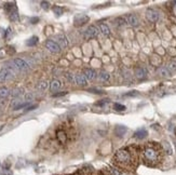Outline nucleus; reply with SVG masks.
<instances>
[{
    "label": "nucleus",
    "instance_id": "f257e3e1",
    "mask_svg": "<svg viewBox=\"0 0 176 175\" xmlns=\"http://www.w3.org/2000/svg\"><path fill=\"white\" fill-rule=\"evenodd\" d=\"M141 156L139 147L136 146H129V147L121 148L117 151L114 156V164L117 168L123 170H134L137 167V163Z\"/></svg>",
    "mask_w": 176,
    "mask_h": 175
},
{
    "label": "nucleus",
    "instance_id": "f03ea898",
    "mask_svg": "<svg viewBox=\"0 0 176 175\" xmlns=\"http://www.w3.org/2000/svg\"><path fill=\"white\" fill-rule=\"evenodd\" d=\"M164 150L159 143L149 142L141 147V156L143 162L148 167H157L163 160Z\"/></svg>",
    "mask_w": 176,
    "mask_h": 175
},
{
    "label": "nucleus",
    "instance_id": "7ed1b4c3",
    "mask_svg": "<svg viewBox=\"0 0 176 175\" xmlns=\"http://www.w3.org/2000/svg\"><path fill=\"white\" fill-rule=\"evenodd\" d=\"M68 132H67L66 130H65L64 128H58L56 130V133H55V135H56V140L57 142L60 144H62V145H64V144H66L67 140H68V137H69V135H68Z\"/></svg>",
    "mask_w": 176,
    "mask_h": 175
},
{
    "label": "nucleus",
    "instance_id": "20e7f679",
    "mask_svg": "<svg viewBox=\"0 0 176 175\" xmlns=\"http://www.w3.org/2000/svg\"><path fill=\"white\" fill-rule=\"evenodd\" d=\"M97 34H98V29H97L95 26H89V27L85 29L83 36H85V39L90 40V39H92V38L96 37Z\"/></svg>",
    "mask_w": 176,
    "mask_h": 175
},
{
    "label": "nucleus",
    "instance_id": "39448f33",
    "mask_svg": "<svg viewBox=\"0 0 176 175\" xmlns=\"http://www.w3.org/2000/svg\"><path fill=\"white\" fill-rule=\"evenodd\" d=\"M45 45H47V48L52 53H58L61 51V47L57 45V42L53 41V40H47L45 41Z\"/></svg>",
    "mask_w": 176,
    "mask_h": 175
},
{
    "label": "nucleus",
    "instance_id": "423d86ee",
    "mask_svg": "<svg viewBox=\"0 0 176 175\" xmlns=\"http://www.w3.org/2000/svg\"><path fill=\"white\" fill-rule=\"evenodd\" d=\"M146 17L149 22L151 23H156L157 21L159 20V13L157 11L152 10V9H148L146 11Z\"/></svg>",
    "mask_w": 176,
    "mask_h": 175
},
{
    "label": "nucleus",
    "instance_id": "0eeeda50",
    "mask_svg": "<svg viewBox=\"0 0 176 175\" xmlns=\"http://www.w3.org/2000/svg\"><path fill=\"white\" fill-rule=\"evenodd\" d=\"M89 21V16L88 15H85V14H78L75 16V25L76 26H82L83 24H85V23Z\"/></svg>",
    "mask_w": 176,
    "mask_h": 175
},
{
    "label": "nucleus",
    "instance_id": "6e6552de",
    "mask_svg": "<svg viewBox=\"0 0 176 175\" xmlns=\"http://www.w3.org/2000/svg\"><path fill=\"white\" fill-rule=\"evenodd\" d=\"M125 21L132 26H137L138 25V19L135 14H128L125 17Z\"/></svg>",
    "mask_w": 176,
    "mask_h": 175
},
{
    "label": "nucleus",
    "instance_id": "1a4fd4ad",
    "mask_svg": "<svg viewBox=\"0 0 176 175\" xmlns=\"http://www.w3.org/2000/svg\"><path fill=\"white\" fill-rule=\"evenodd\" d=\"M57 45L62 48H66L68 45V41H67V38L65 35H58L57 36Z\"/></svg>",
    "mask_w": 176,
    "mask_h": 175
},
{
    "label": "nucleus",
    "instance_id": "9d476101",
    "mask_svg": "<svg viewBox=\"0 0 176 175\" xmlns=\"http://www.w3.org/2000/svg\"><path fill=\"white\" fill-rule=\"evenodd\" d=\"M135 76L138 79H144L147 76V70L145 68H141V67H138V68L135 69Z\"/></svg>",
    "mask_w": 176,
    "mask_h": 175
},
{
    "label": "nucleus",
    "instance_id": "9b49d317",
    "mask_svg": "<svg viewBox=\"0 0 176 175\" xmlns=\"http://www.w3.org/2000/svg\"><path fill=\"white\" fill-rule=\"evenodd\" d=\"M85 76L87 79L90 80H94L96 78V72H95L94 69H91V68H87L85 69Z\"/></svg>",
    "mask_w": 176,
    "mask_h": 175
},
{
    "label": "nucleus",
    "instance_id": "f8f14e48",
    "mask_svg": "<svg viewBox=\"0 0 176 175\" xmlns=\"http://www.w3.org/2000/svg\"><path fill=\"white\" fill-rule=\"evenodd\" d=\"M12 74V72H11L10 69L8 68H3L0 70V81H5V79H8L9 77H10V75Z\"/></svg>",
    "mask_w": 176,
    "mask_h": 175
},
{
    "label": "nucleus",
    "instance_id": "ddd939ff",
    "mask_svg": "<svg viewBox=\"0 0 176 175\" xmlns=\"http://www.w3.org/2000/svg\"><path fill=\"white\" fill-rule=\"evenodd\" d=\"M14 64L15 66L18 67V68L20 69H27L28 68V64L25 61H23V59H14Z\"/></svg>",
    "mask_w": 176,
    "mask_h": 175
},
{
    "label": "nucleus",
    "instance_id": "4468645a",
    "mask_svg": "<svg viewBox=\"0 0 176 175\" xmlns=\"http://www.w3.org/2000/svg\"><path fill=\"white\" fill-rule=\"evenodd\" d=\"M147 134H148V132H147L146 129H139V130H137L136 132L134 133V136L136 138H138V140H143V138L146 137Z\"/></svg>",
    "mask_w": 176,
    "mask_h": 175
},
{
    "label": "nucleus",
    "instance_id": "2eb2a0df",
    "mask_svg": "<svg viewBox=\"0 0 176 175\" xmlns=\"http://www.w3.org/2000/svg\"><path fill=\"white\" fill-rule=\"evenodd\" d=\"M125 132H127V128L123 126H117L116 129H115V133H116L117 136H119V137H122L125 134Z\"/></svg>",
    "mask_w": 176,
    "mask_h": 175
},
{
    "label": "nucleus",
    "instance_id": "dca6fc26",
    "mask_svg": "<svg viewBox=\"0 0 176 175\" xmlns=\"http://www.w3.org/2000/svg\"><path fill=\"white\" fill-rule=\"evenodd\" d=\"M61 86H62V83H61L60 80L54 79V80H52V82H51V84H50V89H51V91L54 92V91H57Z\"/></svg>",
    "mask_w": 176,
    "mask_h": 175
},
{
    "label": "nucleus",
    "instance_id": "f3484780",
    "mask_svg": "<svg viewBox=\"0 0 176 175\" xmlns=\"http://www.w3.org/2000/svg\"><path fill=\"white\" fill-rule=\"evenodd\" d=\"M76 82H77L79 86H87V78H85V75H77L76 76Z\"/></svg>",
    "mask_w": 176,
    "mask_h": 175
},
{
    "label": "nucleus",
    "instance_id": "a211bd4d",
    "mask_svg": "<svg viewBox=\"0 0 176 175\" xmlns=\"http://www.w3.org/2000/svg\"><path fill=\"white\" fill-rule=\"evenodd\" d=\"M99 29H101L102 34L105 35V36H109L110 35V29L106 24H101L99 25Z\"/></svg>",
    "mask_w": 176,
    "mask_h": 175
},
{
    "label": "nucleus",
    "instance_id": "6ab92c4d",
    "mask_svg": "<svg viewBox=\"0 0 176 175\" xmlns=\"http://www.w3.org/2000/svg\"><path fill=\"white\" fill-rule=\"evenodd\" d=\"M38 37H36V36H32V38H29V39L27 40V42H26V45H28V47H34V45H36L38 43Z\"/></svg>",
    "mask_w": 176,
    "mask_h": 175
},
{
    "label": "nucleus",
    "instance_id": "aec40b11",
    "mask_svg": "<svg viewBox=\"0 0 176 175\" xmlns=\"http://www.w3.org/2000/svg\"><path fill=\"white\" fill-rule=\"evenodd\" d=\"M52 10H53V12H54V14L56 15V16H61V15L64 13V9H63L62 7H60V5H54Z\"/></svg>",
    "mask_w": 176,
    "mask_h": 175
},
{
    "label": "nucleus",
    "instance_id": "412c9836",
    "mask_svg": "<svg viewBox=\"0 0 176 175\" xmlns=\"http://www.w3.org/2000/svg\"><path fill=\"white\" fill-rule=\"evenodd\" d=\"M9 16H10V20H11V21H13V22H18V9H16V10H14L13 12H11L10 14H9Z\"/></svg>",
    "mask_w": 176,
    "mask_h": 175
},
{
    "label": "nucleus",
    "instance_id": "4be33fe9",
    "mask_svg": "<svg viewBox=\"0 0 176 175\" xmlns=\"http://www.w3.org/2000/svg\"><path fill=\"white\" fill-rule=\"evenodd\" d=\"M158 74L161 77H170V72L166 68H159Z\"/></svg>",
    "mask_w": 176,
    "mask_h": 175
},
{
    "label": "nucleus",
    "instance_id": "5701e85b",
    "mask_svg": "<svg viewBox=\"0 0 176 175\" xmlns=\"http://www.w3.org/2000/svg\"><path fill=\"white\" fill-rule=\"evenodd\" d=\"M9 95V90L7 88H0V99H5Z\"/></svg>",
    "mask_w": 176,
    "mask_h": 175
},
{
    "label": "nucleus",
    "instance_id": "b1692460",
    "mask_svg": "<svg viewBox=\"0 0 176 175\" xmlns=\"http://www.w3.org/2000/svg\"><path fill=\"white\" fill-rule=\"evenodd\" d=\"M48 88V82L47 81H41L37 84V89L39 91H45V89Z\"/></svg>",
    "mask_w": 176,
    "mask_h": 175
},
{
    "label": "nucleus",
    "instance_id": "393cba45",
    "mask_svg": "<svg viewBox=\"0 0 176 175\" xmlns=\"http://www.w3.org/2000/svg\"><path fill=\"white\" fill-rule=\"evenodd\" d=\"M114 109H116V110H118V111H123V110H125V109H127V107L124 106V105H122V104L116 103L114 105Z\"/></svg>",
    "mask_w": 176,
    "mask_h": 175
},
{
    "label": "nucleus",
    "instance_id": "a878e982",
    "mask_svg": "<svg viewBox=\"0 0 176 175\" xmlns=\"http://www.w3.org/2000/svg\"><path fill=\"white\" fill-rule=\"evenodd\" d=\"M99 76H101V79L104 80V81L109 80V78H110L109 74H108V72H102L101 74H99Z\"/></svg>",
    "mask_w": 176,
    "mask_h": 175
},
{
    "label": "nucleus",
    "instance_id": "bb28decb",
    "mask_svg": "<svg viewBox=\"0 0 176 175\" xmlns=\"http://www.w3.org/2000/svg\"><path fill=\"white\" fill-rule=\"evenodd\" d=\"M116 24L118 25V26H123V25L127 24V21L124 20V19H121V17H119V19H117V20H116Z\"/></svg>",
    "mask_w": 176,
    "mask_h": 175
},
{
    "label": "nucleus",
    "instance_id": "cd10ccee",
    "mask_svg": "<svg viewBox=\"0 0 176 175\" xmlns=\"http://www.w3.org/2000/svg\"><path fill=\"white\" fill-rule=\"evenodd\" d=\"M40 5H41V8H42L43 10H48L50 8V2L49 1H41V2H40Z\"/></svg>",
    "mask_w": 176,
    "mask_h": 175
},
{
    "label": "nucleus",
    "instance_id": "c85d7f7f",
    "mask_svg": "<svg viewBox=\"0 0 176 175\" xmlns=\"http://www.w3.org/2000/svg\"><path fill=\"white\" fill-rule=\"evenodd\" d=\"M28 106V103H21V104H18V106L16 107H14V110H18V109H22V108H25V107H27Z\"/></svg>",
    "mask_w": 176,
    "mask_h": 175
},
{
    "label": "nucleus",
    "instance_id": "c756f323",
    "mask_svg": "<svg viewBox=\"0 0 176 175\" xmlns=\"http://www.w3.org/2000/svg\"><path fill=\"white\" fill-rule=\"evenodd\" d=\"M1 175H12V172H11L9 169H3L1 171Z\"/></svg>",
    "mask_w": 176,
    "mask_h": 175
},
{
    "label": "nucleus",
    "instance_id": "7c9ffc66",
    "mask_svg": "<svg viewBox=\"0 0 176 175\" xmlns=\"http://www.w3.org/2000/svg\"><path fill=\"white\" fill-rule=\"evenodd\" d=\"M67 94V91H63V92H60V93H54L53 94V97H60V96H64Z\"/></svg>",
    "mask_w": 176,
    "mask_h": 175
},
{
    "label": "nucleus",
    "instance_id": "2f4dec72",
    "mask_svg": "<svg viewBox=\"0 0 176 175\" xmlns=\"http://www.w3.org/2000/svg\"><path fill=\"white\" fill-rule=\"evenodd\" d=\"M169 69L171 70H176V62H171L169 64Z\"/></svg>",
    "mask_w": 176,
    "mask_h": 175
},
{
    "label": "nucleus",
    "instance_id": "473e14b6",
    "mask_svg": "<svg viewBox=\"0 0 176 175\" xmlns=\"http://www.w3.org/2000/svg\"><path fill=\"white\" fill-rule=\"evenodd\" d=\"M23 90L22 89H16V90H14L13 91V96H18V95H20V94H22L23 93Z\"/></svg>",
    "mask_w": 176,
    "mask_h": 175
},
{
    "label": "nucleus",
    "instance_id": "72a5a7b5",
    "mask_svg": "<svg viewBox=\"0 0 176 175\" xmlns=\"http://www.w3.org/2000/svg\"><path fill=\"white\" fill-rule=\"evenodd\" d=\"M137 92L136 91H131L130 93H127V94H124V96H135V95H137Z\"/></svg>",
    "mask_w": 176,
    "mask_h": 175
},
{
    "label": "nucleus",
    "instance_id": "f704fd0d",
    "mask_svg": "<svg viewBox=\"0 0 176 175\" xmlns=\"http://www.w3.org/2000/svg\"><path fill=\"white\" fill-rule=\"evenodd\" d=\"M39 22V17H32L30 19V23L32 24H36V23H38Z\"/></svg>",
    "mask_w": 176,
    "mask_h": 175
},
{
    "label": "nucleus",
    "instance_id": "c9c22d12",
    "mask_svg": "<svg viewBox=\"0 0 176 175\" xmlns=\"http://www.w3.org/2000/svg\"><path fill=\"white\" fill-rule=\"evenodd\" d=\"M38 105H32V106H28L27 109H26V111H30V110H34L35 108H37Z\"/></svg>",
    "mask_w": 176,
    "mask_h": 175
},
{
    "label": "nucleus",
    "instance_id": "e433bc0d",
    "mask_svg": "<svg viewBox=\"0 0 176 175\" xmlns=\"http://www.w3.org/2000/svg\"><path fill=\"white\" fill-rule=\"evenodd\" d=\"M90 92H93V93H97V94H101V93H104V91H99V90H95V89H91Z\"/></svg>",
    "mask_w": 176,
    "mask_h": 175
},
{
    "label": "nucleus",
    "instance_id": "4c0bfd02",
    "mask_svg": "<svg viewBox=\"0 0 176 175\" xmlns=\"http://www.w3.org/2000/svg\"><path fill=\"white\" fill-rule=\"evenodd\" d=\"M10 34H11V28H8L7 32H5V38H9V36H10Z\"/></svg>",
    "mask_w": 176,
    "mask_h": 175
},
{
    "label": "nucleus",
    "instance_id": "58836bf2",
    "mask_svg": "<svg viewBox=\"0 0 176 175\" xmlns=\"http://www.w3.org/2000/svg\"><path fill=\"white\" fill-rule=\"evenodd\" d=\"M32 99V94H27V95H26V99H27V101H28V99L30 101Z\"/></svg>",
    "mask_w": 176,
    "mask_h": 175
},
{
    "label": "nucleus",
    "instance_id": "ea45409f",
    "mask_svg": "<svg viewBox=\"0 0 176 175\" xmlns=\"http://www.w3.org/2000/svg\"><path fill=\"white\" fill-rule=\"evenodd\" d=\"M104 104L105 102H99V103H96V105L97 106H104Z\"/></svg>",
    "mask_w": 176,
    "mask_h": 175
}]
</instances>
